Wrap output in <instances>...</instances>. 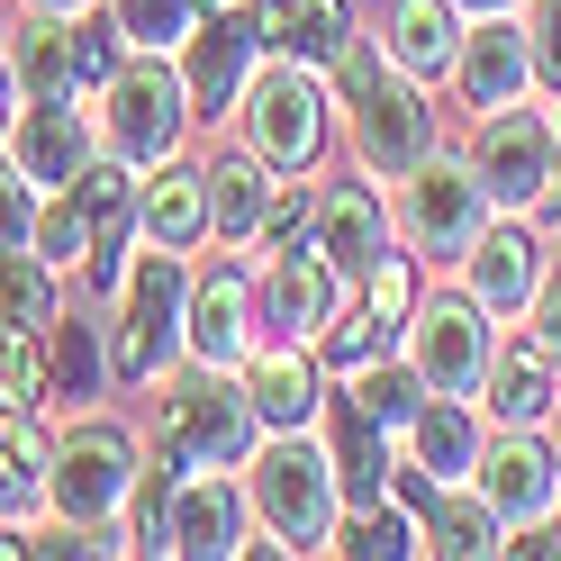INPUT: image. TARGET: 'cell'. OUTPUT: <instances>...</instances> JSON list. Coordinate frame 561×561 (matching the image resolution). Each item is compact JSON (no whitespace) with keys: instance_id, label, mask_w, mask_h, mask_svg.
Listing matches in <instances>:
<instances>
[{"instance_id":"obj_5","label":"cell","mask_w":561,"mask_h":561,"mask_svg":"<svg viewBox=\"0 0 561 561\" xmlns=\"http://www.w3.org/2000/svg\"><path fill=\"white\" fill-rule=\"evenodd\" d=\"M127 471H136V444H127L118 426H100V416H82V426L55 444L46 507H55L64 525H82V535H100V525L127 507Z\"/></svg>"},{"instance_id":"obj_36","label":"cell","mask_w":561,"mask_h":561,"mask_svg":"<svg viewBox=\"0 0 561 561\" xmlns=\"http://www.w3.org/2000/svg\"><path fill=\"white\" fill-rule=\"evenodd\" d=\"M118 37H127L136 55L182 46V37H191V0H118Z\"/></svg>"},{"instance_id":"obj_3","label":"cell","mask_w":561,"mask_h":561,"mask_svg":"<svg viewBox=\"0 0 561 561\" xmlns=\"http://www.w3.org/2000/svg\"><path fill=\"white\" fill-rule=\"evenodd\" d=\"M182 110H191L182 73H172L163 55H136V64H118V73H110L100 146H110L118 163H163L172 146H182Z\"/></svg>"},{"instance_id":"obj_23","label":"cell","mask_w":561,"mask_h":561,"mask_svg":"<svg viewBox=\"0 0 561 561\" xmlns=\"http://www.w3.org/2000/svg\"><path fill=\"white\" fill-rule=\"evenodd\" d=\"M244 399H254V426H308V416H318V363H308L299 344L254 354L244 363Z\"/></svg>"},{"instance_id":"obj_21","label":"cell","mask_w":561,"mask_h":561,"mask_svg":"<svg viewBox=\"0 0 561 561\" xmlns=\"http://www.w3.org/2000/svg\"><path fill=\"white\" fill-rule=\"evenodd\" d=\"M10 73H19L27 100H73L82 91V27H64L55 10H37V27H19Z\"/></svg>"},{"instance_id":"obj_26","label":"cell","mask_w":561,"mask_h":561,"mask_svg":"<svg viewBox=\"0 0 561 561\" xmlns=\"http://www.w3.org/2000/svg\"><path fill=\"white\" fill-rule=\"evenodd\" d=\"M489 408H499V426H543V408H552V363H543V344H507V354H489Z\"/></svg>"},{"instance_id":"obj_17","label":"cell","mask_w":561,"mask_h":561,"mask_svg":"<svg viewBox=\"0 0 561 561\" xmlns=\"http://www.w3.org/2000/svg\"><path fill=\"white\" fill-rule=\"evenodd\" d=\"M462 272H471V299L489 318H525V308H535V280H543V254H535V236H516V227H480Z\"/></svg>"},{"instance_id":"obj_34","label":"cell","mask_w":561,"mask_h":561,"mask_svg":"<svg viewBox=\"0 0 561 561\" xmlns=\"http://www.w3.org/2000/svg\"><path fill=\"white\" fill-rule=\"evenodd\" d=\"M416 390H426V380H416V371H390V363H363V371H354V408L371 416L380 435L416 416Z\"/></svg>"},{"instance_id":"obj_7","label":"cell","mask_w":561,"mask_h":561,"mask_svg":"<svg viewBox=\"0 0 561 561\" xmlns=\"http://www.w3.org/2000/svg\"><path fill=\"white\" fill-rule=\"evenodd\" d=\"M127 308H118V371L127 380H154L172 363V344H182V244H154L146 236V263H136L127 280Z\"/></svg>"},{"instance_id":"obj_14","label":"cell","mask_w":561,"mask_h":561,"mask_svg":"<svg viewBox=\"0 0 561 561\" xmlns=\"http://www.w3.org/2000/svg\"><path fill=\"white\" fill-rule=\"evenodd\" d=\"M254 19H208V27H191V55H182V91H191V110L199 118H218V110H236V91H244V73H254Z\"/></svg>"},{"instance_id":"obj_16","label":"cell","mask_w":561,"mask_h":561,"mask_svg":"<svg viewBox=\"0 0 561 561\" xmlns=\"http://www.w3.org/2000/svg\"><path fill=\"white\" fill-rule=\"evenodd\" d=\"M318 254L335 263V280H363L380 254H390V208H380L363 182L318 191Z\"/></svg>"},{"instance_id":"obj_39","label":"cell","mask_w":561,"mask_h":561,"mask_svg":"<svg viewBox=\"0 0 561 561\" xmlns=\"http://www.w3.org/2000/svg\"><path fill=\"white\" fill-rule=\"evenodd\" d=\"M318 227V199L308 191H290V199H263V227H254V244H272V254H290V244Z\"/></svg>"},{"instance_id":"obj_30","label":"cell","mask_w":561,"mask_h":561,"mask_svg":"<svg viewBox=\"0 0 561 561\" xmlns=\"http://www.w3.org/2000/svg\"><path fill=\"white\" fill-rule=\"evenodd\" d=\"M335 489H344L354 507H371L380 489H390V453H380V426H371L354 399L335 408Z\"/></svg>"},{"instance_id":"obj_10","label":"cell","mask_w":561,"mask_h":561,"mask_svg":"<svg viewBox=\"0 0 561 561\" xmlns=\"http://www.w3.org/2000/svg\"><path fill=\"white\" fill-rule=\"evenodd\" d=\"M471 172H480V191H489V199H507V208H535V199L552 191V110H525V100L489 110Z\"/></svg>"},{"instance_id":"obj_15","label":"cell","mask_w":561,"mask_h":561,"mask_svg":"<svg viewBox=\"0 0 561 561\" xmlns=\"http://www.w3.org/2000/svg\"><path fill=\"white\" fill-rule=\"evenodd\" d=\"M480 489H489V507H499L507 525H535L561 499V471H552V453L525 435V426H507L499 444L480 453Z\"/></svg>"},{"instance_id":"obj_43","label":"cell","mask_w":561,"mask_h":561,"mask_svg":"<svg viewBox=\"0 0 561 561\" xmlns=\"http://www.w3.org/2000/svg\"><path fill=\"white\" fill-rule=\"evenodd\" d=\"M535 73L561 91V0H535Z\"/></svg>"},{"instance_id":"obj_9","label":"cell","mask_w":561,"mask_h":561,"mask_svg":"<svg viewBox=\"0 0 561 561\" xmlns=\"http://www.w3.org/2000/svg\"><path fill=\"white\" fill-rule=\"evenodd\" d=\"M408 344H416V380H426L435 399H471L480 380H489V308L462 290V299H435V308H416V327H408Z\"/></svg>"},{"instance_id":"obj_40","label":"cell","mask_w":561,"mask_h":561,"mask_svg":"<svg viewBox=\"0 0 561 561\" xmlns=\"http://www.w3.org/2000/svg\"><path fill=\"white\" fill-rule=\"evenodd\" d=\"M27 227H37V199H27V172L10 163V172H0V254L27 244Z\"/></svg>"},{"instance_id":"obj_41","label":"cell","mask_w":561,"mask_h":561,"mask_svg":"<svg viewBox=\"0 0 561 561\" xmlns=\"http://www.w3.org/2000/svg\"><path fill=\"white\" fill-rule=\"evenodd\" d=\"M535 344H543V363L561 371V263L535 280Z\"/></svg>"},{"instance_id":"obj_44","label":"cell","mask_w":561,"mask_h":561,"mask_svg":"<svg viewBox=\"0 0 561 561\" xmlns=\"http://www.w3.org/2000/svg\"><path fill=\"white\" fill-rule=\"evenodd\" d=\"M10 118H19V73L0 64V136H10Z\"/></svg>"},{"instance_id":"obj_29","label":"cell","mask_w":561,"mask_h":561,"mask_svg":"<svg viewBox=\"0 0 561 561\" xmlns=\"http://www.w3.org/2000/svg\"><path fill=\"white\" fill-rule=\"evenodd\" d=\"M263 199H272V182H263V154H227L218 172H208V227H218L227 244H254V227H263Z\"/></svg>"},{"instance_id":"obj_8","label":"cell","mask_w":561,"mask_h":561,"mask_svg":"<svg viewBox=\"0 0 561 561\" xmlns=\"http://www.w3.org/2000/svg\"><path fill=\"white\" fill-rule=\"evenodd\" d=\"M480 227H489V191H480V172L444 163V154H426V163L408 172V191H399V236L416 244V254L462 263Z\"/></svg>"},{"instance_id":"obj_12","label":"cell","mask_w":561,"mask_h":561,"mask_svg":"<svg viewBox=\"0 0 561 561\" xmlns=\"http://www.w3.org/2000/svg\"><path fill=\"white\" fill-rule=\"evenodd\" d=\"M263 327L280 335V344H308L318 327H335V263L318 254V244H290V254H272V272H263Z\"/></svg>"},{"instance_id":"obj_11","label":"cell","mask_w":561,"mask_h":561,"mask_svg":"<svg viewBox=\"0 0 561 561\" xmlns=\"http://www.w3.org/2000/svg\"><path fill=\"white\" fill-rule=\"evenodd\" d=\"M163 552H199V561H218V552H244V489L218 480V462H199L172 480V507H163Z\"/></svg>"},{"instance_id":"obj_32","label":"cell","mask_w":561,"mask_h":561,"mask_svg":"<svg viewBox=\"0 0 561 561\" xmlns=\"http://www.w3.org/2000/svg\"><path fill=\"white\" fill-rule=\"evenodd\" d=\"M408 435H416V453H426V471H435V480H462V471H471V416H462V399L416 408V416H408Z\"/></svg>"},{"instance_id":"obj_2","label":"cell","mask_w":561,"mask_h":561,"mask_svg":"<svg viewBox=\"0 0 561 561\" xmlns=\"http://www.w3.org/2000/svg\"><path fill=\"white\" fill-rule=\"evenodd\" d=\"M146 444L172 453V462H236L244 444H254V399H244V380L227 371H154V399H146Z\"/></svg>"},{"instance_id":"obj_24","label":"cell","mask_w":561,"mask_h":561,"mask_svg":"<svg viewBox=\"0 0 561 561\" xmlns=\"http://www.w3.org/2000/svg\"><path fill=\"white\" fill-rule=\"evenodd\" d=\"M344 0H263V19H254V37H263V55H290V64H308V55H335L344 46Z\"/></svg>"},{"instance_id":"obj_47","label":"cell","mask_w":561,"mask_h":561,"mask_svg":"<svg viewBox=\"0 0 561 561\" xmlns=\"http://www.w3.org/2000/svg\"><path fill=\"white\" fill-rule=\"evenodd\" d=\"M552 182H561V127H552Z\"/></svg>"},{"instance_id":"obj_1","label":"cell","mask_w":561,"mask_h":561,"mask_svg":"<svg viewBox=\"0 0 561 561\" xmlns=\"http://www.w3.org/2000/svg\"><path fill=\"white\" fill-rule=\"evenodd\" d=\"M244 507L272 535V543H244V552H318L335 535V462L299 426H272V444L244 471Z\"/></svg>"},{"instance_id":"obj_33","label":"cell","mask_w":561,"mask_h":561,"mask_svg":"<svg viewBox=\"0 0 561 561\" xmlns=\"http://www.w3.org/2000/svg\"><path fill=\"white\" fill-rule=\"evenodd\" d=\"M46 408V335L0 327V416H37Z\"/></svg>"},{"instance_id":"obj_25","label":"cell","mask_w":561,"mask_h":561,"mask_svg":"<svg viewBox=\"0 0 561 561\" xmlns=\"http://www.w3.org/2000/svg\"><path fill=\"white\" fill-rule=\"evenodd\" d=\"M453 55H462L453 0H399V10H390V64H399V73H444Z\"/></svg>"},{"instance_id":"obj_22","label":"cell","mask_w":561,"mask_h":561,"mask_svg":"<svg viewBox=\"0 0 561 561\" xmlns=\"http://www.w3.org/2000/svg\"><path fill=\"white\" fill-rule=\"evenodd\" d=\"M399 499L426 516V552H507L499 543V507L489 499H453V489H426V480H399Z\"/></svg>"},{"instance_id":"obj_37","label":"cell","mask_w":561,"mask_h":561,"mask_svg":"<svg viewBox=\"0 0 561 561\" xmlns=\"http://www.w3.org/2000/svg\"><path fill=\"white\" fill-rule=\"evenodd\" d=\"M363 308H371L380 327H408V318H416V272H408L399 254H380V263L363 272Z\"/></svg>"},{"instance_id":"obj_38","label":"cell","mask_w":561,"mask_h":561,"mask_svg":"<svg viewBox=\"0 0 561 561\" xmlns=\"http://www.w3.org/2000/svg\"><path fill=\"white\" fill-rule=\"evenodd\" d=\"M380 344H390V327H380L371 308H354V318H335L327 363H335V371H363V363H380Z\"/></svg>"},{"instance_id":"obj_6","label":"cell","mask_w":561,"mask_h":561,"mask_svg":"<svg viewBox=\"0 0 561 561\" xmlns=\"http://www.w3.org/2000/svg\"><path fill=\"white\" fill-rule=\"evenodd\" d=\"M344 100H354V136H363V163L380 182H408V172L435 154V110H426V91L408 73H380L371 64L363 82H344Z\"/></svg>"},{"instance_id":"obj_19","label":"cell","mask_w":561,"mask_h":561,"mask_svg":"<svg viewBox=\"0 0 561 561\" xmlns=\"http://www.w3.org/2000/svg\"><path fill=\"white\" fill-rule=\"evenodd\" d=\"M453 73H462V100H471V110H507V100L525 91V73H535V46H525L516 27H499V19H489L480 37H462Z\"/></svg>"},{"instance_id":"obj_28","label":"cell","mask_w":561,"mask_h":561,"mask_svg":"<svg viewBox=\"0 0 561 561\" xmlns=\"http://www.w3.org/2000/svg\"><path fill=\"white\" fill-rule=\"evenodd\" d=\"M55 480V453L27 416H0V516H37Z\"/></svg>"},{"instance_id":"obj_13","label":"cell","mask_w":561,"mask_h":561,"mask_svg":"<svg viewBox=\"0 0 561 561\" xmlns=\"http://www.w3.org/2000/svg\"><path fill=\"white\" fill-rule=\"evenodd\" d=\"M10 154H19L27 182L64 191V182L91 163V118L73 110V100H27V110L10 118Z\"/></svg>"},{"instance_id":"obj_27","label":"cell","mask_w":561,"mask_h":561,"mask_svg":"<svg viewBox=\"0 0 561 561\" xmlns=\"http://www.w3.org/2000/svg\"><path fill=\"white\" fill-rule=\"evenodd\" d=\"M55 318H64V299H55V263L37 254V244H10V254H0V327L46 335Z\"/></svg>"},{"instance_id":"obj_4","label":"cell","mask_w":561,"mask_h":561,"mask_svg":"<svg viewBox=\"0 0 561 561\" xmlns=\"http://www.w3.org/2000/svg\"><path fill=\"white\" fill-rule=\"evenodd\" d=\"M244 146H254L272 172H299L308 154H318V136H327V91L299 73L290 55H272L263 73H244Z\"/></svg>"},{"instance_id":"obj_42","label":"cell","mask_w":561,"mask_h":561,"mask_svg":"<svg viewBox=\"0 0 561 561\" xmlns=\"http://www.w3.org/2000/svg\"><path fill=\"white\" fill-rule=\"evenodd\" d=\"M344 552H371V561H380V552H408V525H399V516H363V507H354V525H344Z\"/></svg>"},{"instance_id":"obj_31","label":"cell","mask_w":561,"mask_h":561,"mask_svg":"<svg viewBox=\"0 0 561 561\" xmlns=\"http://www.w3.org/2000/svg\"><path fill=\"white\" fill-rule=\"evenodd\" d=\"M27 244H37V254H46L55 272H64V263L82 272V263L100 254V227H91V208L73 199V182H64V191H55L46 208H37V227H27Z\"/></svg>"},{"instance_id":"obj_45","label":"cell","mask_w":561,"mask_h":561,"mask_svg":"<svg viewBox=\"0 0 561 561\" xmlns=\"http://www.w3.org/2000/svg\"><path fill=\"white\" fill-rule=\"evenodd\" d=\"M27 10H55V19H73V10H91V0H27Z\"/></svg>"},{"instance_id":"obj_20","label":"cell","mask_w":561,"mask_h":561,"mask_svg":"<svg viewBox=\"0 0 561 561\" xmlns=\"http://www.w3.org/2000/svg\"><path fill=\"white\" fill-rule=\"evenodd\" d=\"M136 227H146L154 244H199L208 236V172L163 154V172L136 191Z\"/></svg>"},{"instance_id":"obj_18","label":"cell","mask_w":561,"mask_h":561,"mask_svg":"<svg viewBox=\"0 0 561 561\" xmlns=\"http://www.w3.org/2000/svg\"><path fill=\"white\" fill-rule=\"evenodd\" d=\"M182 344L208 371H236L244 363V272H208L191 308H182Z\"/></svg>"},{"instance_id":"obj_46","label":"cell","mask_w":561,"mask_h":561,"mask_svg":"<svg viewBox=\"0 0 561 561\" xmlns=\"http://www.w3.org/2000/svg\"><path fill=\"white\" fill-rule=\"evenodd\" d=\"M453 10H489V19H499V10H516V0H453Z\"/></svg>"},{"instance_id":"obj_35","label":"cell","mask_w":561,"mask_h":561,"mask_svg":"<svg viewBox=\"0 0 561 561\" xmlns=\"http://www.w3.org/2000/svg\"><path fill=\"white\" fill-rule=\"evenodd\" d=\"M46 335H55V380H46V390H64V399H91V390H100V371H110V363H100V327H82V318L64 327V318H55Z\"/></svg>"}]
</instances>
